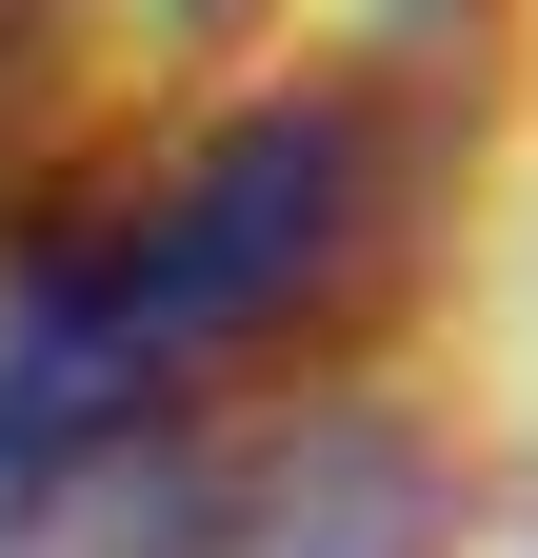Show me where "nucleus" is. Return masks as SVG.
<instances>
[{"label":"nucleus","mask_w":538,"mask_h":558,"mask_svg":"<svg viewBox=\"0 0 538 558\" xmlns=\"http://www.w3.org/2000/svg\"><path fill=\"white\" fill-rule=\"evenodd\" d=\"M359 240H379V100L359 81L259 100L160 199L40 240L21 300H0V499H40L81 459H140L180 418V379L240 360V339H280L299 300H340Z\"/></svg>","instance_id":"1"},{"label":"nucleus","mask_w":538,"mask_h":558,"mask_svg":"<svg viewBox=\"0 0 538 558\" xmlns=\"http://www.w3.org/2000/svg\"><path fill=\"white\" fill-rule=\"evenodd\" d=\"M120 40H199V21H240V0H100Z\"/></svg>","instance_id":"2"}]
</instances>
